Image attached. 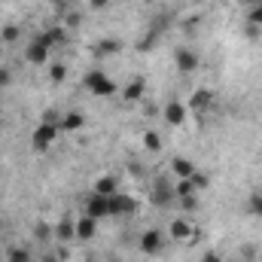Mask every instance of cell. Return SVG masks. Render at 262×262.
I'll return each mask as SVG.
<instances>
[{
  "label": "cell",
  "instance_id": "6da1fadb",
  "mask_svg": "<svg viewBox=\"0 0 262 262\" xmlns=\"http://www.w3.org/2000/svg\"><path fill=\"white\" fill-rule=\"evenodd\" d=\"M82 89L92 92L95 98H110V95L116 92V82L110 79L107 70H89V73L82 76Z\"/></svg>",
  "mask_w": 262,
  "mask_h": 262
},
{
  "label": "cell",
  "instance_id": "7a4b0ae2",
  "mask_svg": "<svg viewBox=\"0 0 262 262\" xmlns=\"http://www.w3.org/2000/svg\"><path fill=\"white\" fill-rule=\"evenodd\" d=\"M165 244H168V238H165L162 229H143L140 238H137V247H140L143 256H159V253H165Z\"/></svg>",
  "mask_w": 262,
  "mask_h": 262
},
{
  "label": "cell",
  "instance_id": "3957f363",
  "mask_svg": "<svg viewBox=\"0 0 262 262\" xmlns=\"http://www.w3.org/2000/svg\"><path fill=\"white\" fill-rule=\"evenodd\" d=\"M82 213H89V216H95V220L113 216V195H98V192L85 195V201H82Z\"/></svg>",
  "mask_w": 262,
  "mask_h": 262
},
{
  "label": "cell",
  "instance_id": "277c9868",
  "mask_svg": "<svg viewBox=\"0 0 262 262\" xmlns=\"http://www.w3.org/2000/svg\"><path fill=\"white\" fill-rule=\"evenodd\" d=\"M152 204H159V207H171V204H177V195H174V180L171 177H159V180H152Z\"/></svg>",
  "mask_w": 262,
  "mask_h": 262
},
{
  "label": "cell",
  "instance_id": "5b68a950",
  "mask_svg": "<svg viewBox=\"0 0 262 262\" xmlns=\"http://www.w3.org/2000/svg\"><path fill=\"white\" fill-rule=\"evenodd\" d=\"M58 125H49V122H40L37 128H34V134H31V146L37 149V152H46L55 140H58Z\"/></svg>",
  "mask_w": 262,
  "mask_h": 262
},
{
  "label": "cell",
  "instance_id": "8992f818",
  "mask_svg": "<svg viewBox=\"0 0 262 262\" xmlns=\"http://www.w3.org/2000/svg\"><path fill=\"white\" fill-rule=\"evenodd\" d=\"M162 119H165L171 128H183L186 119H189V107L180 104V101H168V104L162 107Z\"/></svg>",
  "mask_w": 262,
  "mask_h": 262
},
{
  "label": "cell",
  "instance_id": "52a82bcc",
  "mask_svg": "<svg viewBox=\"0 0 262 262\" xmlns=\"http://www.w3.org/2000/svg\"><path fill=\"white\" fill-rule=\"evenodd\" d=\"M49 55H52V46H49L40 34H37V37L28 43V49H25V58H28L31 64H46V61H49Z\"/></svg>",
  "mask_w": 262,
  "mask_h": 262
},
{
  "label": "cell",
  "instance_id": "ba28073f",
  "mask_svg": "<svg viewBox=\"0 0 262 262\" xmlns=\"http://www.w3.org/2000/svg\"><path fill=\"white\" fill-rule=\"evenodd\" d=\"M198 55L192 52V49H186V46H180L177 52H174V67L180 70V73H195L198 70Z\"/></svg>",
  "mask_w": 262,
  "mask_h": 262
},
{
  "label": "cell",
  "instance_id": "9c48e42d",
  "mask_svg": "<svg viewBox=\"0 0 262 262\" xmlns=\"http://www.w3.org/2000/svg\"><path fill=\"white\" fill-rule=\"evenodd\" d=\"M73 226H76V238H79V241H89V238L98 235V220L89 216V213H82L79 220H73Z\"/></svg>",
  "mask_w": 262,
  "mask_h": 262
},
{
  "label": "cell",
  "instance_id": "30bf717a",
  "mask_svg": "<svg viewBox=\"0 0 262 262\" xmlns=\"http://www.w3.org/2000/svg\"><path fill=\"white\" fill-rule=\"evenodd\" d=\"M168 235H171L174 241H192V238H195V226H192L189 220H183V216H180V220H174V223H171Z\"/></svg>",
  "mask_w": 262,
  "mask_h": 262
},
{
  "label": "cell",
  "instance_id": "8fae6325",
  "mask_svg": "<svg viewBox=\"0 0 262 262\" xmlns=\"http://www.w3.org/2000/svg\"><path fill=\"white\" fill-rule=\"evenodd\" d=\"M195 171L198 168L189 162V159H183V156H177V159L171 162V174H174V180H189Z\"/></svg>",
  "mask_w": 262,
  "mask_h": 262
},
{
  "label": "cell",
  "instance_id": "7c38bea8",
  "mask_svg": "<svg viewBox=\"0 0 262 262\" xmlns=\"http://www.w3.org/2000/svg\"><path fill=\"white\" fill-rule=\"evenodd\" d=\"M82 125H85V116H82L79 110H67V113H61V125H58L61 131H79Z\"/></svg>",
  "mask_w": 262,
  "mask_h": 262
},
{
  "label": "cell",
  "instance_id": "4fadbf2b",
  "mask_svg": "<svg viewBox=\"0 0 262 262\" xmlns=\"http://www.w3.org/2000/svg\"><path fill=\"white\" fill-rule=\"evenodd\" d=\"M210 104H213V95H210L207 89H198L195 95H192V101H189V110L204 113V110H210Z\"/></svg>",
  "mask_w": 262,
  "mask_h": 262
},
{
  "label": "cell",
  "instance_id": "5bb4252c",
  "mask_svg": "<svg viewBox=\"0 0 262 262\" xmlns=\"http://www.w3.org/2000/svg\"><path fill=\"white\" fill-rule=\"evenodd\" d=\"M134 198H128V195H113V216H128V213H134Z\"/></svg>",
  "mask_w": 262,
  "mask_h": 262
},
{
  "label": "cell",
  "instance_id": "9a60e30c",
  "mask_svg": "<svg viewBox=\"0 0 262 262\" xmlns=\"http://www.w3.org/2000/svg\"><path fill=\"white\" fill-rule=\"evenodd\" d=\"M116 189H119V186H116V177H107V174H104V177L95 180V189H92V192H98V195H116Z\"/></svg>",
  "mask_w": 262,
  "mask_h": 262
},
{
  "label": "cell",
  "instance_id": "2e32d148",
  "mask_svg": "<svg viewBox=\"0 0 262 262\" xmlns=\"http://www.w3.org/2000/svg\"><path fill=\"white\" fill-rule=\"evenodd\" d=\"M40 37H43V40H46V43H49V46L55 49V46H64L67 31H64V28H46V31H43Z\"/></svg>",
  "mask_w": 262,
  "mask_h": 262
},
{
  "label": "cell",
  "instance_id": "e0dca14e",
  "mask_svg": "<svg viewBox=\"0 0 262 262\" xmlns=\"http://www.w3.org/2000/svg\"><path fill=\"white\" fill-rule=\"evenodd\" d=\"M143 92H146V85H143V79H131L128 85H125V101H131V104H137L140 98H143Z\"/></svg>",
  "mask_w": 262,
  "mask_h": 262
},
{
  "label": "cell",
  "instance_id": "ac0fdd59",
  "mask_svg": "<svg viewBox=\"0 0 262 262\" xmlns=\"http://www.w3.org/2000/svg\"><path fill=\"white\" fill-rule=\"evenodd\" d=\"M52 235H55L58 241H73V238H76V226H73L70 220H61V223L52 229Z\"/></svg>",
  "mask_w": 262,
  "mask_h": 262
},
{
  "label": "cell",
  "instance_id": "d6986e66",
  "mask_svg": "<svg viewBox=\"0 0 262 262\" xmlns=\"http://www.w3.org/2000/svg\"><path fill=\"white\" fill-rule=\"evenodd\" d=\"M143 149H146L149 156L162 152V137H159V131H143Z\"/></svg>",
  "mask_w": 262,
  "mask_h": 262
},
{
  "label": "cell",
  "instance_id": "ffe728a7",
  "mask_svg": "<svg viewBox=\"0 0 262 262\" xmlns=\"http://www.w3.org/2000/svg\"><path fill=\"white\" fill-rule=\"evenodd\" d=\"M177 207H180V213H195V210H198V192L177 198Z\"/></svg>",
  "mask_w": 262,
  "mask_h": 262
},
{
  "label": "cell",
  "instance_id": "44dd1931",
  "mask_svg": "<svg viewBox=\"0 0 262 262\" xmlns=\"http://www.w3.org/2000/svg\"><path fill=\"white\" fill-rule=\"evenodd\" d=\"M18 34H21V31H18V25H6V28L0 31V43H15V40H18Z\"/></svg>",
  "mask_w": 262,
  "mask_h": 262
},
{
  "label": "cell",
  "instance_id": "7402d4cb",
  "mask_svg": "<svg viewBox=\"0 0 262 262\" xmlns=\"http://www.w3.org/2000/svg\"><path fill=\"white\" fill-rule=\"evenodd\" d=\"M247 210H250L253 216H259V220H262V192H253V195L247 198Z\"/></svg>",
  "mask_w": 262,
  "mask_h": 262
},
{
  "label": "cell",
  "instance_id": "603a6c76",
  "mask_svg": "<svg viewBox=\"0 0 262 262\" xmlns=\"http://www.w3.org/2000/svg\"><path fill=\"white\" fill-rule=\"evenodd\" d=\"M9 262H34V256H31V250H25V247H12V250H9Z\"/></svg>",
  "mask_w": 262,
  "mask_h": 262
},
{
  "label": "cell",
  "instance_id": "cb8c5ba5",
  "mask_svg": "<svg viewBox=\"0 0 262 262\" xmlns=\"http://www.w3.org/2000/svg\"><path fill=\"white\" fill-rule=\"evenodd\" d=\"M247 21H250L253 28H262V3H253V6L247 9Z\"/></svg>",
  "mask_w": 262,
  "mask_h": 262
},
{
  "label": "cell",
  "instance_id": "d4e9b609",
  "mask_svg": "<svg viewBox=\"0 0 262 262\" xmlns=\"http://www.w3.org/2000/svg\"><path fill=\"white\" fill-rule=\"evenodd\" d=\"M256 253H259V247H256V244H244L238 259H241V262H256Z\"/></svg>",
  "mask_w": 262,
  "mask_h": 262
},
{
  "label": "cell",
  "instance_id": "484cf974",
  "mask_svg": "<svg viewBox=\"0 0 262 262\" xmlns=\"http://www.w3.org/2000/svg\"><path fill=\"white\" fill-rule=\"evenodd\" d=\"M49 76H52V82H64L67 79V67L64 64H52L49 67Z\"/></svg>",
  "mask_w": 262,
  "mask_h": 262
},
{
  "label": "cell",
  "instance_id": "4316f807",
  "mask_svg": "<svg viewBox=\"0 0 262 262\" xmlns=\"http://www.w3.org/2000/svg\"><path fill=\"white\" fill-rule=\"evenodd\" d=\"M189 180H192V186H195L198 192H201V189H207V183H210V180H207V174H201V171H195Z\"/></svg>",
  "mask_w": 262,
  "mask_h": 262
},
{
  "label": "cell",
  "instance_id": "83f0119b",
  "mask_svg": "<svg viewBox=\"0 0 262 262\" xmlns=\"http://www.w3.org/2000/svg\"><path fill=\"white\" fill-rule=\"evenodd\" d=\"M34 235H37V238H40V241H46V238H49V235H52V232H49V226H46V223H40V226H37V232H34Z\"/></svg>",
  "mask_w": 262,
  "mask_h": 262
},
{
  "label": "cell",
  "instance_id": "f1b7e54d",
  "mask_svg": "<svg viewBox=\"0 0 262 262\" xmlns=\"http://www.w3.org/2000/svg\"><path fill=\"white\" fill-rule=\"evenodd\" d=\"M9 82H12V70L0 67V89H3V85H9Z\"/></svg>",
  "mask_w": 262,
  "mask_h": 262
},
{
  "label": "cell",
  "instance_id": "f546056e",
  "mask_svg": "<svg viewBox=\"0 0 262 262\" xmlns=\"http://www.w3.org/2000/svg\"><path fill=\"white\" fill-rule=\"evenodd\" d=\"M110 0H89V9H107Z\"/></svg>",
  "mask_w": 262,
  "mask_h": 262
},
{
  "label": "cell",
  "instance_id": "4dcf8cb0",
  "mask_svg": "<svg viewBox=\"0 0 262 262\" xmlns=\"http://www.w3.org/2000/svg\"><path fill=\"white\" fill-rule=\"evenodd\" d=\"M101 52H119V43H107V40H104V43H101Z\"/></svg>",
  "mask_w": 262,
  "mask_h": 262
},
{
  "label": "cell",
  "instance_id": "1f68e13d",
  "mask_svg": "<svg viewBox=\"0 0 262 262\" xmlns=\"http://www.w3.org/2000/svg\"><path fill=\"white\" fill-rule=\"evenodd\" d=\"M201 262H223V259H220V256L210 250V253H204V256H201Z\"/></svg>",
  "mask_w": 262,
  "mask_h": 262
},
{
  "label": "cell",
  "instance_id": "d6a6232c",
  "mask_svg": "<svg viewBox=\"0 0 262 262\" xmlns=\"http://www.w3.org/2000/svg\"><path fill=\"white\" fill-rule=\"evenodd\" d=\"M0 61H3V43H0Z\"/></svg>",
  "mask_w": 262,
  "mask_h": 262
},
{
  "label": "cell",
  "instance_id": "836d02e7",
  "mask_svg": "<svg viewBox=\"0 0 262 262\" xmlns=\"http://www.w3.org/2000/svg\"><path fill=\"white\" fill-rule=\"evenodd\" d=\"M223 262H241V259H238V256H235V259H223Z\"/></svg>",
  "mask_w": 262,
  "mask_h": 262
}]
</instances>
